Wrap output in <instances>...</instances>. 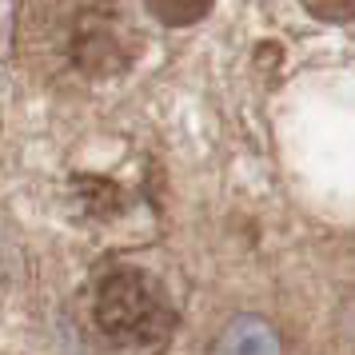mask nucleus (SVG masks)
<instances>
[{"instance_id": "f03ea898", "label": "nucleus", "mask_w": 355, "mask_h": 355, "mask_svg": "<svg viewBox=\"0 0 355 355\" xmlns=\"http://www.w3.org/2000/svg\"><path fill=\"white\" fill-rule=\"evenodd\" d=\"M208 355H284V339L263 315H236L208 343Z\"/></svg>"}, {"instance_id": "f257e3e1", "label": "nucleus", "mask_w": 355, "mask_h": 355, "mask_svg": "<svg viewBox=\"0 0 355 355\" xmlns=\"http://www.w3.org/2000/svg\"><path fill=\"white\" fill-rule=\"evenodd\" d=\"M92 323L112 347L164 352L176 331V307L156 275L140 268H112L92 288Z\"/></svg>"}, {"instance_id": "20e7f679", "label": "nucleus", "mask_w": 355, "mask_h": 355, "mask_svg": "<svg viewBox=\"0 0 355 355\" xmlns=\"http://www.w3.org/2000/svg\"><path fill=\"white\" fill-rule=\"evenodd\" d=\"M307 12H311V17H327V20H347V17L355 12V8H352V4H347V8H331V4H311Z\"/></svg>"}, {"instance_id": "7ed1b4c3", "label": "nucleus", "mask_w": 355, "mask_h": 355, "mask_svg": "<svg viewBox=\"0 0 355 355\" xmlns=\"http://www.w3.org/2000/svg\"><path fill=\"white\" fill-rule=\"evenodd\" d=\"M148 12L156 20H164V24H172V28H184V24H192V20L208 17V4H152Z\"/></svg>"}]
</instances>
